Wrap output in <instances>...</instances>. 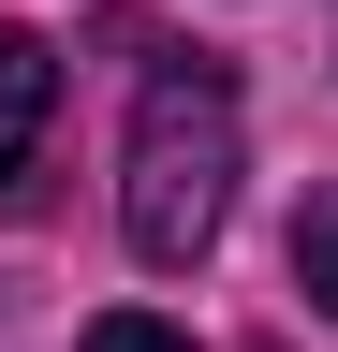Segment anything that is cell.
<instances>
[{
	"label": "cell",
	"instance_id": "6da1fadb",
	"mask_svg": "<svg viewBox=\"0 0 338 352\" xmlns=\"http://www.w3.org/2000/svg\"><path fill=\"white\" fill-rule=\"evenodd\" d=\"M235 74L221 59H177V74H147V103H133V162H118V235H133V264H206L221 250V220H235Z\"/></svg>",
	"mask_w": 338,
	"mask_h": 352
},
{
	"label": "cell",
	"instance_id": "277c9868",
	"mask_svg": "<svg viewBox=\"0 0 338 352\" xmlns=\"http://www.w3.org/2000/svg\"><path fill=\"white\" fill-rule=\"evenodd\" d=\"M89 352H177V323H147V308H103V323H89Z\"/></svg>",
	"mask_w": 338,
	"mask_h": 352
},
{
	"label": "cell",
	"instance_id": "3957f363",
	"mask_svg": "<svg viewBox=\"0 0 338 352\" xmlns=\"http://www.w3.org/2000/svg\"><path fill=\"white\" fill-rule=\"evenodd\" d=\"M294 294L338 323V191H309V220H294Z\"/></svg>",
	"mask_w": 338,
	"mask_h": 352
},
{
	"label": "cell",
	"instance_id": "7a4b0ae2",
	"mask_svg": "<svg viewBox=\"0 0 338 352\" xmlns=\"http://www.w3.org/2000/svg\"><path fill=\"white\" fill-rule=\"evenodd\" d=\"M45 103H59L45 30H15V15H0V191H15V176H30V147H45Z\"/></svg>",
	"mask_w": 338,
	"mask_h": 352
}]
</instances>
